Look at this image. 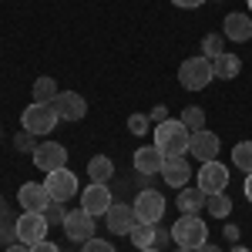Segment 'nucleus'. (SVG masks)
I'll return each instance as SVG.
<instances>
[{
  "label": "nucleus",
  "mask_w": 252,
  "mask_h": 252,
  "mask_svg": "<svg viewBox=\"0 0 252 252\" xmlns=\"http://www.w3.org/2000/svg\"><path fill=\"white\" fill-rule=\"evenodd\" d=\"M152 135H155V148L161 152L165 158L172 155H189V141H192V131L182 125V121H161L152 128Z\"/></svg>",
  "instance_id": "1"
},
{
  "label": "nucleus",
  "mask_w": 252,
  "mask_h": 252,
  "mask_svg": "<svg viewBox=\"0 0 252 252\" xmlns=\"http://www.w3.org/2000/svg\"><path fill=\"white\" fill-rule=\"evenodd\" d=\"M172 239L178 249H189L195 252L198 246H205L209 242V225L198 219V215H178L172 225Z\"/></svg>",
  "instance_id": "2"
},
{
  "label": "nucleus",
  "mask_w": 252,
  "mask_h": 252,
  "mask_svg": "<svg viewBox=\"0 0 252 252\" xmlns=\"http://www.w3.org/2000/svg\"><path fill=\"white\" fill-rule=\"evenodd\" d=\"M215 81V71H212V61L209 58H185L182 67H178V84L185 91H205L209 84Z\"/></svg>",
  "instance_id": "3"
},
{
  "label": "nucleus",
  "mask_w": 252,
  "mask_h": 252,
  "mask_svg": "<svg viewBox=\"0 0 252 252\" xmlns=\"http://www.w3.org/2000/svg\"><path fill=\"white\" fill-rule=\"evenodd\" d=\"M58 111L51 108V104H27L24 108V115H20V125H24V131H31V135H51L54 128H58Z\"/></svg>",
  "instance_id": "4"
},
{
  "label": "nucleus",
  "mask_w": 252,
  "mask_h": 252,
  "mask_svg": "<svg viewBox=\"0 0 252 252\" xmlns=\"http://www.w3.org/2000/svg\"><path fill=\"white\" fill-rule=\"evenodd\" d=\"M135 215H138V222H148V225H158L161 222V215H165V195L158 192V189H141V192L135 195Z\"/></svg>",
  "instance_id": "5"
},
{
  "label": "nucleus",
  "mask_w": 252,
  "mask_h": 252,
  "mask_svg": "<svg viewBox=\"0 0 252 252\" xmlns=\"http://www.w3.org/2000/svg\"><path fill=\"white\" fill-rule=\"evenodd\" d=\"M14 225H17V242H24V246H37V242H44L47 239V219H44V212H20L17 219H14Z\"/></svg>",
  "instance_id": "6"
},
{
  "label": "nucleus",
  "mask_w": 252,
  "mask_h": 252,
  "mask_svg": "<svg viewBox=\"0 0 252 252\" xmlns=\"http://www.w3.org/2000/svg\"><path fill=\"white\" fill-rule=\"evenodd\" d=\"M64 235L71 242L84 246L88 239H94V215L88 209H67V219H64Z\"/></svg>",
  "instance_id": "7"
},
{
  "label": "nucleus",
  "mask_w": 252,
  "mask_h": 252,
  "mask_svg": "<svg viewBox=\"0 0 252 252\" xmlns=\"http://www.w3.org/2000/svg\"><path fill=\"white\" fill-rule=\"evenodd\" d=\"M44 189L51 192V198H54V202H67V198H74V195L81 192L78 175L71 172V168H58V172H47V178H44Z\"/></svg>",
  "instance_id": "8"
},
{
  "label": "nucleus",
  "mask_w": 252,
  "mask_h": 252,
  "mask_svg": "<svg viewBox=\"0 0 252 252\" xmlns=\"http://www.w3.org/2000/svg\"><path fill=\"white\" fill-rule=\"evenodd\" d=\"M198 189L205 195H215V192H225L229 189V168L212 158V161H202L198 165Z\"/></svg>",
  "instance_id": "9"
},
{
  "label": "nucleus",
  "mask_w": 252,
  "mask_h": 252,
  "mask_svg": "<svg viewBox=\"0 0 252 252\" xmlns=\"http://www.w3.org/2000/svg\"><path fill=\"white\" fill-rule=\"evenodd\" d=\"M34 165H37L40 172H58V168H67V148L61 145V141H40L37 152H34Z\"/></svg>",
  "instance_id": "10"
},
{
  "label": "nucleus",
  "mask_w": 252,
  "mask_h": 252,
  "mask_svg": "<svg viewBox=\"0 0 252 252\" xmlns=\"http://www.w3.org/2000/svg\"><path fill=\"white\" fill-rule=\"evenodd\" d=\"M111 205H115V198H111L108 182H91V185L81 192V209H88L94 219H97V215H108Z\"/></svg>",
  "instance_id": "11"
},
{
  "label": "nucleus",
  "mask_w": 252,
  "mask_h": 252,
  "mask_svg": "<svg viewBox=\"0 0 252 252\" xmlns=\"http://www.w3.org/2000/svg\"><path fill=\"white\" fill-rule=\"evenodd\" d=\"M104 222H108V232L111 235H131V229L138 225V215H135V205H128V202H115L108 215H104Z\"/></svg>",
  "instance_id": "12"
},
{
  "label": "nucleus",
  "mask_w": 252,
  "mask_h": 252,
  "mask_svg": "<svg viewBox=\"0 0 252 252\" xmlns=\"http://www.w3.org/2000/svg\"><path fill=\"white\" fill-rule=\"evenodd\" d=\"M51 108L58 111L61 121H81V118L88 115V101H84L78 91H61V94L51 101Z\"/></svg>",
  "instance_id": "13"
},
{
  "label": "nucleus",
  "mask_w": 252,
  "mask_h": 252,
  "mask_svg": "<svg viewBox=\"0 0 252 252\" xmlns=\"http://www.w3.org/2000/svg\"><path fill=\"white\" fill-rule=\"evenodd\" d=\"M161 182H165L168 189H185V185L192 182V165H189V158L185 155L165 158V165H161Z\"/></svg>",
  "instance_id": "14"
},
{
  "label": "nucleus",
  "mask_w": 252,
  "mask_h": 252,
  "mask_svg": "<svg viewBox=\"0 0 252 252\" xmlns=\"http://www.w3.org/2000/svg\"><path fill=\"white\" fill-rule=\"evenodd\" d=\"M17 202L24 212H44L51 205V192L44 189V182H24L17 189Z\"/></svg>",
  "instance_id": "15"
},
{
  "label": "nucleus",
  "mask_w": 252,
  "mask_h": 252,
  "mask_svg": "<svg viewBox=\"0 0 252 252\" xmlns=\"http://www.w3.org/2000/svg\"><path fill=\"white\" fill-rule=\"evenodd\" d=\"M131 161H135V172L141 175V178H148V175H161V165H165V155L158 152L155 145H141L135 155H131Z\"/></svg>",
  "instance_id": "16"
},
{
  "label": "nucleus",
  "mask_w": 252,
  "mask_h": 252,
  "mask_svg": "<svg viewBox=\"0 0 252 252\" xmlns=\"http://www.w3.org/2000/svg\"><path fill=\"white\" fill-rule=\"evenodd\" d=\"M189 155H195L198 161H212L219 155V135L202 128V131H192V141H189Z\"/></svg>",
  "instance_id": "17"
},
{
  "label": "nucleus",
  "mask_w": 252,
  "mask_h": 252,
  "mask_svg": "<svg viewBox=\"0 0 252 252\" xmlns=\"http://www.w3.org/2000/svg\"><path fill=\"white\" fill-rule=\"evenodd\" d=\"M222 37L235 40V44L252 40V14H242V10L229 14V17H225V27H222Z\"/></svg>",
  "instance_id": "18"
},
{
  "label": "nucleus",
  "mask_w": 252,
  "mask_h": 252,
  "mask_svg": "<svg viewBox=\"0 0 252 252\" xmlns=\"http://www.w3.org/2000/svg\"><path fill=\"white\" fill-rule=\"evenodd\" d=\"M205 198H209V195L202 192L198 185H185V189H178L175 209L182 215H198V209H205Z\"/></svg>",
  "instance_id": "19"
},
{
  "label": "nucleus",
  "mask_w": 252,
  "mask_h": 252,
  "mask_svg": "<svg viewBox=\"0 0 252 252\" xmlns=\"http://www.w3.org/2000/svg\"><path fill=\"white\" fill-rule=\"evenodd\" d=\"M212 71H215V78H219V81H235V78H239V71H242V61L225 51V54H219V58L212 61Z\"/></svg>",
  "instance_id": "20"
},
{
  "label": "nucleus",
  "mask_w": 252,
  "mask_h": 252,
  "mask_svg": "<svg viewBox=\"0 0 252 252\" xmlns=\"http://www.w3.org/2000/svg\"><path fill=\"white\" fill-rule=\"evenodd\" d=\"M88 175H91V182H111V175H115V161L108 155H94L88 161Z\"/></svg>",
  "instance_id": "21"
},
{
  "label": "nucleus",
  "mask_w": 252,
  "mask_h": 252,
  "mask_svg": "<svg viewBox=\"0 0 252 252\" xmlns=\"http://www.w3.org/2000/svg\"><path fill=\"white\" fill-rule=\"evenodd\" d=\"M31 94H34V104H51V101L61 94L58 81H54V78H37V81H34V88H31Z\"/></svg>",
  "instance_id": "22"
},
{
  "label": "nucleus",
  "mask_w": 252,
  "mask_h": 252,
  "mask_svg": "<svg viewBox=\"0 0 252 252\" xmlns=\"http://www.w3.org/2000/svg\"><path fill=\"white\" fill-rule=\"evenodd\" d=\"M155 235H158V225H148V222H138L135 229H131V242H135V249H152L155 246Z\"/></svg>",
  "instance_id": "23"
},
{
  "label": "nucleus",
  "mask_w": 252,
  "mask_h": 252,
  "mask_svg": "<svg viewBox=\"0 0 252 252\" xmlns=\"http://www.w3.org/2000/svg\"><path fill=\"white\" fill-rule=\"evenodd\" d=\"M205 212L215 215V219H229V212H232V198L225 192H215L205 198Z\"/></svg>",
  "instance_id": "24"
},
{
  "label": "nucleus",
  "mask_w": 252,
  "mask_h": 252,
  "mask_svg": "<svg viewBox=\"0 0 252 252\" xmlns=\"http://www.w3.org/2000/svg\"><path fill=\"white\" fill-rule=\"evenodd\" d=\"M232 165L242 168L246 175L252 172V141H239V145L232 148Z\"/></svg>",
  "instance_id": "25"
},
{
  "label": "nucleus",
  "mask_w": 252,
  "mask_h": 252,
  "mask_svg": "<svg viewBox=\"0 0 252 252\" xmlns=\"http://www.w3.org/2000/svg\"><path fill=\"white\" fill-rule=\"evenodd\" d=\"M219 54H225V37L222 34H205L202 37V58L215 61Z\"/></svg>",
  "instance_id": "26"
},
{
  "label": "nucleus",
  "mask_w": 252,
  "mask_h": 252,
  "mask_svg": "<svg viewBox=\"0 0 252 252\" xmlns=\"http://www.w3.org/2000/svg\"><path fill=\"white\" fill-rule=\"evenodd\" d=\"M178 121H182L189 131H202V128H205V111H202L198 104H192V108H185V111H182Z\"/></svg>",
  "instance_id": "27"
},
{
  "label": "nucleus",
  "mask_w": 252,
  "mask_h": 252,
  "mask_svg": "<svg viewBox=\"0 0 252 252\" xmlns=\"http://www.w3.org/2000/svg\"><path fill=\"white\" fill-rule=\"evenodd\" d=\"M14 148H17L20 155H34V152H37V135L17 131V135H14Z\"/></svg>",
  "instance_id": "28"
},
{
  "label": "nucleus",
  "mask_w": 252,
  "mask_h": 252,
  "mask_svg": "<svg viewBox=\"0 0 252 252\" xmlns=\"http://www.w3.org/2000/svg\"><path fill=\"white\" fill-rule=\"evenodd\" d=\"M128 131L138 135V138H145L148 131H152V118H148V115H131V118H128Z\"/></svg>",
  "instance_id": "29"
},
{
  "label": "nucleus",
  "mask_w": 252,
  "mask_h": 252,
  "mask_svg": "<svg viewBox=\"0 0 252 252\" xmlns=\"http://www.w3.org/2000/svg\"><path fill=\"white\" fill-rule=\"evenodd\" d=\"M44 219H47V225H64V219H67L64 202H54V198H51V205L44 209Z\"/></svg>",
  "instance_id": "30"
},
{
  "label": "nucleus",
  "mask_w": 252,
  "mask_h": 252,
  "mask_svg": "<svg viewBox=\"0 0 252 252\" xmlns=\"http://www.w3.org/2000/svg\"><path fill=\"white\" fill-rule=\"evenodd\" d=\"M17 242V225L14 222H0V246L7 249V246H14Z\"/></svg>",
  "instance_id": "31"
},
{
  "label": "nucleus",
  "mask_w": 252,
  "mask_h": 252,
  "mask_svg": "<svg viewBox=\"0 0 252 252\" xmlns=\"http://www.w3.org/2000/svg\"><path fill=\"white\" fill-rule=\"evenodd\" d=\"M81 252H115V246H111V242H108V239H88V242H84V246H81Z\"/></svg>",
  "instance_id": "32"
},
{
  "label": "nucleus",
  "mask_w": 252,
  "mask_h": 252,
  "mask_svg": "<svg viewBox=\"0 0 252 252\" xmlns=\"http://www.w3.org/2000/svg\"><path fill=\"white\" fill-rule=\"evenodd\" d=\"M172 242V229H165L161 222H158V235H155V249H165Z\"/></svg>",
  "instance_id": "33"
},
{
  "label": "nucleus",
  "mask_w": 252,
  "mask_h": 252,
  "mask_svg": "<svg viewBox=\"0 0 252 252\" xmlns=\"http://www.w3.org/2000/svg\"><path fill=\"white\" fill-rule=\"evenodd\" d=\"M148 118H152L155 125H161V121H168V108H165V104H158V108H155V111H152Z\"/></svg>",
  "instance_id": "34"
},
{
  "label": "nucleus",
  "mask_w": 252,
  "mask_h": 252,
  "mask_svg": "<svg viewBox=\"0 0 252 252\" xmlns=\"http://www.w3.org/2000/svg\"><path fill=\"white\" fill-rule=\"evenodd\" d=\"M175 7H182V10H195V7H202L205 0H172Z\"/></svg>",
  "instance_id": "35"
},
{
  "label": "nucleus",
  "mask_w": 252,
  "mask_h": 252,
  "mask_svg": "<svg viewBox=\"0 0 252 252\" xmlns=\"http://www.w3.org/2000/svg\"><path fill=\"white\" fill-rule=\"evenodd\" d=\"M222 235H225V239H229V242L235 246V242H239V235H242V232H239V225H232V222H229V225H225V232H222Z\"/></svg>",
  "instance_id": "36"
},
{
  "label": "nucleus",
  "mask_w": 252,
  "mask_h": 252,
  "mask_svg": "<svg viewBox=\"0 0 252 252\" xmlns=\"http://www.w3.org/2000/svg\"><path fill=\"white\" fill-rule=\"evenodd\" d=\"M31 252H61V249L54 246V242H47V239H44V242H37V246H31Z\"/></svg>",
  "instance_id": "37"
},
{
  "label": "nucleus",
  "mask_w": 252,
  "mask_h": 252,
  "mask_svg": "<svg viewBox=\"0 0 252 252\" xmlns=\"http://www.w3.org/2000/svg\"><path fill=\"white\" fill-rule=\"evenodd\" d=\"M0 222H10V209H7V202L0 198Z\"/></svg>",
  "instance_id": "38"
},
{
  "label": "nucleus",
  "mask_w": 252,
  "mask_h": 252,
  "mask_svg": "<svg viewBox=\"0 0 252 252\" xmlns=\"http://www.w3.org/2000/svg\"><path fill=\"white\" fill-rule=\"evenodd\" d=\"M3 252H31V246H24V242H14V246H7Z\"/></svg>",
  "instance_id": "39"
},
{
  "label": "nucleus",
  "mask_w": 252,
  "mask_h": 252,
  "mask_svg": "<svg viewBox=\"0 0 252 252\" xmlns=\"http://www.w3.org/2000/svg\"><path fill=\"white\" fill-rule=\"evenodd\" d=\"M195 252H222V246H215V242H205V246H198Z\"/></svg>",
  "instance_id": "40"
},
{
  "label": "nucleus",
  "mask_w": 252,
  "mask_h": 252,
  "mask_svg": "<svg viewBox=\"0 0 252 252\" xmlns=\"http://www.w3.org/2000/svg\"><path fill=\"white\" fill-rule=\"evenodd\" d=\"M242 192H246V198H249V202H252V172L246 175V185H242Z\"/></svg>",
  "instance_id": "41"
},
{
  "label": "nucleus",
  "mask_w": 252,
  "mask_h": 252,
  "mask_svg": "<svg viewBox=\"0 0 252 252\" xmlns=\"http://www.w3.org/2000/svg\"><path fill=\"white\" fill-rule=\"evenodd\" d=\"M232 252H249V249H246V246H239V242H235V246H232Z\"/></svg>",
  "instance_id": "42"
},
{
  "label": "nucleus",
  "mask_w": 252,
  "mask_h": 252,
  "mask_svg": "<svg viewBox=\"0 0 252 252\" xmlns=\"http://www.w3.org/2000/svg\"><path fill=\"white\" fill-rule=\"evenodd\" d=\"M138 252H161V249H155V246H152V249H138Z\"/></svg>",
  "instance_id": "43"
},
{
  "label": "nucleus",
  "mask_w": 252,
  "mask_h": 252,
  "mask_svg": "<svg viewBox=\"0 0 252 252\" xmlns=\"http://www.w3.org/2000/svg\"><path fill=\"white\" fill-rule=\"evenodd\" d=\"M246 3H249V10H252V0H246Z\"/></svg>",
  "instance_id": "44"
},
{
  "label": "nucleus",
  "mask_w": 252,
  "mask_h": 252,
  "mask_svg": "<svg viewBox=\"0 0 252 252\" xmlns=\"http://www.w3.org/2000/svg\"><path fill=\"white\" fill-rule=\"evenodd\" d=\"M175 252H189V249H175Z\"/></svg>",
  "instance_id": "45"
}]
</instances>
